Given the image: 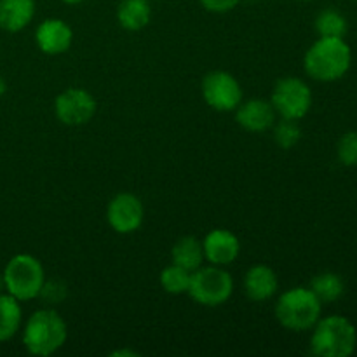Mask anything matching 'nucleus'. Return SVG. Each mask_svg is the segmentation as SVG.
<instances>
[{"mask_svg":"<svg viewBox=\"0 0 357 357\" xmlns=\"http://www.w3.org/2000/svg\"><path fill=\"white\" fill-rule=\"evenodd\" d=\"M351 45L342 37H321L305 52L303 66L307 75L317 82L340 80L351 70Z\"/></svg>","mask_w":357,"mask_h":357,"instance_id":"nucleus-1","label":"nucleus"},{"mask_svg":"<svg viewBox=\"0 0 357 357\" xmlns=\"http://www.w3.org/2000/svg\"><path fill=\"white\" fill-rule=\"evenodd\" d=\"M68 328L63 317L52 309H42L31 314L23 331V344L30 354L47 357L65 345Z\"/></svg>","mask_w":357,"mask_h":357,"instance_id":"nucleus-2","label":"nucleus"},{"mask_svg":"<svg viewBox=\"0 0 357 357\" xmlns=\"http://www.w3.org/2000/svg\"><path fill=\"white\" fill-rule=\"evenodd\" d=\"M310 351L319 357H349L357 347V330L344 316L319 319L312 328Z\"/></svg>","mask_w":357,"mask_h":357,"instance_id":"nucleus-3","label":"nucleus"},{"mask_svg":"<svg viewBox=\"0 0 357 357\" xmlns=\"http://www.w3.org/2000/svg\"><path fill=\"white\" fill-rule=\"evenodd\" d=\"M323 303L310 288L296 286L279 296L275 303V317L282 328L289 331L312 330L321 319Z\"/></svg>","mask_w":357,"mask_h":357,"instance_id":"nucleus-4","label":"nucleus"},{"mask_svg":"<svg viewBox=\"0 0 357 357\" xmlns=\"http://www.w3.org/2000/svg\"><path fill=\"white\" fill-rule=\"evenodd\" d=\"M2 281L9 295L20 302H28L40 295L45 282V272L37 258L21 253L7 261Z\"/></svg>","mask_w":357,"mask_h":357,"instance_id":"nucleus-5","label":"nucleus"},{"mask_svg":"<svg viewBox=\"0 0 357 357\" xmlns=\"http://www.w3.org/2000/svg\"><path fill=\"white\" fill-rule=\"evenodd\" d=\"M234 293V279L227 271L218 265L211 267H199L192 272L188 295L194 302L204 307H220Z\"/></svg>","mask_w":357,"mask_h":357,"instance_id":"nucleus-6","label":"nucleus"},{"mask_svg":"<svg viewBox=\"0 0 357 357\" xmlns=\"http://www.w3.org/2000/svg\"><path fill=\"white\" fill-rule=\"evenodd\" d=\"M271 103L281 119L300 121L312 107V91L298 77H284L274 86Z\"/></svg>","mask_w":357,"mask_h":357,"instance_id":"nucleus-7","label":"nucleus"},{"mask_svg":"<svg viewBox=\"0 0 357 357\" xmlns=\"http://www.w3.org/2000/svg\"><path fill=\"white\" fill-rule=\"evenodd\" d=\"M201 93L206 103L216 112H234L243 101V87L236 77L223 70L204 75Z\"/></svg>","mask_w":357,"mask_h":357,"instance_id":"nucleus-8","label":"nucleus"},{"mask_svg":"<svg viewBox=\"0 0 357 357\" xmlns=\"http://www.w3.org/2000/svg\"><path fill=\"white\" fill-rule=\"evenodd\" d=\"M96 100L82 87L65 89L54 101V112L59 122L66 126H84L96 114Z\"/></svg>","mask_w":357,"mask_h":357,"instance_id":"nucleus-9","label":"nucleus"},{"mask_svg":"<svg viewBox=\"0 0 357 357\" xmlns=\"http://www.w3.org/2000/svg\"><path fill=\"white\" fill-rule=\"evenodd\" d=\"M145 209L135 194H117L107 209V220L112 229L119 234H132L142 227Z\"/></svg>","mask_w":357,"mask_h":357,"instance_id":"nucleus-10","label":"nucleus"},{"mask_svg":"<svg viewBox=\"0 0 357 357\" xmlns=\"http://www.w3.org/2000/svg\"><path fill=\"white\" fill-rule=\"evenodd\" d=\"M73 40V31L66 21L59 17H47L38 24L35 31V42L44 54L58 56L70 49Z\"/></svg>","mask_w":357,"mask_h":357,"instance_id":"nucleus-11","label":"nucleus"},{"mask_svg":"<svg viewBox=\"0 0 357 357\" xmlns=\"http://www.w3.org/2000/svg\"><path fill=\"white\" fill-rule=\"evenodd\" d=\"M202 250H204V258L211 265L225 267V265L234 264L239 257L241 243L234 232L227 229H215L204 237L202 241Z\"/></svg>","mask_w":357,"mask_h":357,"instance_id":"nucleus-12","label":"nucleus"},{"mask_svg":"<svg viewBox=\"0 0 357 357\" xmlns=\"http://www.w3.org/2000/svg\"><path fill=\"white\" fill-rule=\"evenodd\" d=\"M237 124L250 132H264L275 124V110L271 101L250 100L241 101L236 108Z\"/></svg>","mask_w":357,"mask_h":357,"instance_id":"nucleus-13","label":"nucleus"},{"mask_svg":"<svg viewBox=\"0 0 357 357\" xmlns=\"http://www.w3.org/2000/svg\"><path fill=\"white\" fill-rule=\"evenodd\" d=\"M279 281L275 272L267 265H255L244 275V291L253 302H265L275 295Z\"/></svg>","mask_w":357,"mask_h":357,"instance_id":"nucleus-14","label":"nucleus"},{"mask_svg":"<svg viewBox=\"0 0 357 357\" xmlns=\"http://www.w3.org/2000/svg\"><path fill=\"white\" fill-rule=\"evenodd\" d=\"M35 0H0V28L21 31L35 16Z\"/></svg>","mask_w":357,"mask_h":357,"instance_id":"nucleus-15","label":"nucleus"},{"mask_svg":"<svg viewBox=\"0 0 357 357\" xmlns=\"http://www.w3.org/2000/svg\"><path fill=\"white\" fill-rule=\"evenodd\" d=\"M152 20L150 0H121L117 6V21L124 30H143Z\"/></svg>","mask_w":357,"mask_h":357,"instance_id":"nucleus-16","label":"nucleus"},{"mask_svg":"<svg viewBox=\"0 0 357 357\" xmlns=\"http://www.w3.org/2000/svg\"><path fill=\"white\" fill-rule=\"evenodd\" d=\"M171 258H173V264L178 265L181 268H187V271L194 272L197 271L202 265L204 258V250H202V243H199L195 237H181L180 241H176V244L171 250Z\"/></svg>","mask_w":357,"mask_h":357,"instance_id":"nucleus-17","label":"nucleus"},{"mask_svg":"<svg viewBox=\"0 0 357 357\" xmlns=\"http://www.w3.org/2000/svg\"><path fill=\"white\" fill-rule=\"evenodd\" d=\"M23 321L20 300L13 295H0V342H7L17 333Z\"/></svg>","mask_w":357,"mask_h":357,"instance_id":"nucleus-18","label":"nucleus"},{"mask_svg":"<svg viewBox=\"0 0 357 357\" xmlns=\"http://www.w3.org/2000/svg\"><path fill=\"white\" fill-rule=\"evenodd\" d=\"M310 289L321 300V303H333L342 298L345 284L340 275L335 272H323L310 281Z\"/></svg>","mask_w":357,"mask_h":357,"instance_id":"nucleus-19","label":"nucleus"},{"mask_svg":"<svg viewBox=\"0 0 357 357\" xmlns=\"http://www.w3.org/2000/svg\"><path fill=\"white\" fill-rule=\"evenodd\" d=\"M347 20L337 9H324L316 17V30L321 37H342L347 33Z\"/></svg>","mask_w":357,"mask_h":357,"instance_id":"nucleus-20","label":"nucleus"},{"mask_svg":"<svg viewBox=\"0 0 357 357\" xmlns=\"http://www.w3.org/2000/svg\"><path fill=\"white\" fill-rule=\"evenodd\" d=\"M192 281V272L178 265H169L160 272V286L169 295H183L188 293Z\"/></svg>","mask_w":357,"mask_h":357,"instance_id":"nucleus-21","label":"nucleus"},{"mask_svg":"<svg viewBox=\"0 0 357 357\" xmlns=\"http://www.w3.org/2000/svg\"><path fill=\"white\" fill-rule=\"evenodd\" d=\"M272 128H274V142L284 150L293 149L300 142V138H302V129L296 124V121L281 119Z\"/></svg>","mask_w":357,"mask_h":357,"instance_id":"nucleus-22","label":"nucleus"},{"mask_svg":"<svg viewBox=\"0 0 357 357\" xmlns=\"http://www.w3.org/2000/svg\"><path fill=\"white\" fill-rule=\"evenodd\" d=\"M337 155L344 166H357V131L345 132L337 146Z\"/></svg>","mask_w":357,"mask_h":357,"instance_id":"nucleus-23","label":"nucleus"},{"mask_svg":"<svg viewBox=\"0 0 357 357\" xmlns=\"http://www.w3.org/2000/svg\"><path fill=\"white\" fill-rule=\"evenodd\" d=\"M38 296H42L47 303H59L66 296V286L59 281L44 282Z\"/></svg>","mask_w":357,"mask_h":357,"instance_id":"nucleus-24","label":"nucleus"},{"mask_svg":"<svg viewBox=\"0 0 357 357\" xmlns=\"http://www.w3.org/2000/svg\"><path fill=\"white\" fill-rule=\"evenodd\" d=\"M199 2H201V6L204 7L206 10H209V13L223 14L239 6L241 0H199Z\"/></svg>","mask_w":357,"mask_h":357,"instance_id":"nucleus-25","label":"nucleus"},{"mask_svg":"<svg viewBox=\"0 0 357 357\" xmlns=\"http://www.w3.org/2000/svg\"><path fill=\"white\" fill-rule=\"evenodd\" d=\"M112 356H131V357H136V356H138V352H129V351H117V352H112Z\"/></svg>","mask_w":357,"mask_h":357,"instance_id":"nucleus-26","label":"nucleus"},{"mask_svg":"<svg viewBox=\"0 0 357 357\" xmlns=\"http://www.w3.org/2000/svg\"><path fill=\"white\" fill-rule=\"evenodd\" d=\"M6 89H7V84H6V80H3L2 77H0V98H2L3 94H6Z\"/></svg>","mask_w":357,"mask_h":357,"instance_id":"nucleus-27","label":"nucleus"},{"mask_svg":"<svg viewBox=\"0 0 357 357\" xmlns=\"http://www.w3.org/2000/svg\"><path fill=\"white\" fill-rule=\"evenodd\" d=\"M61 2L70 3V6H75V3H82V2H86V0H61Z\"/></svg>","mask_w":357,"mask_h":357,"instance_id":"nucleus-28","label":"nucleus"},{"mask_svg":"<svg viewBox=\"0 0 357 357\" xmlns=\"http://www.w3.org/2000/svg\"><path fill=\"white\" fill-rule=\"evenodd\" d=\"M0 286H3V281H2V278H0Z\"/></svg>","mask_w":357,"mask_h":357,"instance_id":"nucleus-29","label":"nucleus"},{"mask_svg":"<svg viewBox=\"0 0 357 357\" xmlns=\"http://www.w3.org/2000/svg\"><path fill=\"white\" fill-rule=\"evenodd\" d=\"M300 2H310V0H300Z\"/></svg>","mask_w":357,"mask_h":357,"instance_id":"nucleus-30","label":"nucleus"},{"mask_svg":"<svg viewBox=\"0 0 357 357\" xmlns=\"http://www.w3.org/2000/svg\"><path fill=\"white\" fill-rule=\"evenodd\" d=\"M150 2H155V0H150Z\"/></svg>","mask_w":357,"mask_h":357,"instance_id":"nucleus-31","label":"nucleus"}]
</instances>
